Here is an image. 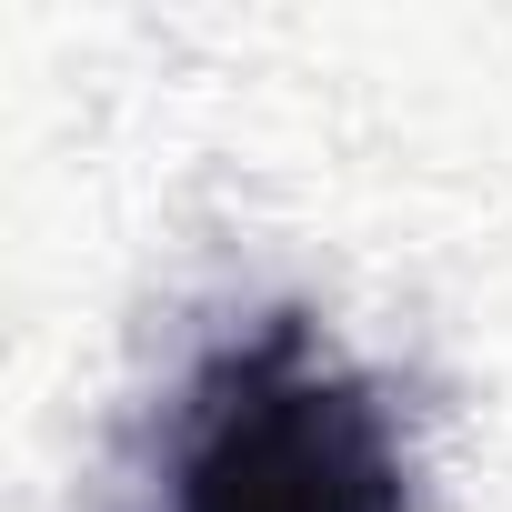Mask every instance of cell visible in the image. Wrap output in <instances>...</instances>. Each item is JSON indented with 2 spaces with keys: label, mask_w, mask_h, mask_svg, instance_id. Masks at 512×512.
<instances>
[{
  "label": "cell",
  "mask_w": 512,
  "mask_h": 512,
  "mask_svg": "<svg viewBox=\"0 0 512 512\" xmlns=\"http://www.w3.org/2000/svg\"><path fill=\"white\" fill-rule=\"evenodd\" d=\"M161 512H412V472L392 412L322 362L302 322H262L191 382Z\"/></svg>",
  "instance_id": "obj_1"
}]
</instances>
